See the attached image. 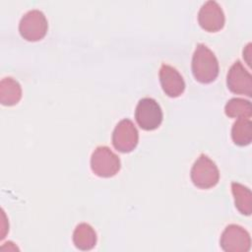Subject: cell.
Wrapping results in <instances>:
<instances>
[{"label":"cell","mask_w":252,"mask_h":252,"mask_svg":"<svg viewBox=\"0 0 252 252\" xmlns=\"http://www.w3.org/2000/svg\"><path fill=\"white\" fill-rule=\"evenodd\" d=\"M191 67L194 78L203 84L214 82L219 75V61L214 52L203 43L197 45Z\"/></svg>","instance_id":"obj_1"},{"label":"cell","mask_w":252,"mask_h":252,"mask_svg":"<svg viewBox=\"0 0 252 252\" xmlns=\"http://www.w3.org/2000/svg\"><path fill=\"white\" fill-rule=\"evenodd\" d=\"M193 184L201 189H209L216 186L220 179V171L216 163L206 155H200L195 160L191 172Z\"/></svg>","instance_id":"obj_2"},{"label":"cell","mask_w":252,"mask_h":252,"mask_svg":"<svg viewBox=\"0 0 252 252\" xmlns=\"http://www.w3.org/2000/svg\"><path fill=\"white\" fill-rule=\"evenodd\" d=\"M120 158L108 147L95 148L91 157L92 171L99 177H112L120 170Z\"/></svg>","instance_id":"obj_3"},{"label":"cell","mask_w":252,"mask_h":252,"mask_svg":"<svg viewBox=\"0 0 252 252\" xmlns=\"http://www.w3.org/2000/svg\"><path fill=\"white\" fill-rule=\"evenodd\" d=\"M48 29L45 15L37 10L28 11L19 23V32L22 37L28 41H37L42 39Z\"/></svg>","instance_id":"obj_4"},{"label":"cell","mask_w":252,"mask_h":252,"mask_svg":"<svg viewBox=\"0 0 252 252\" xmlns=\"http://www.w3.org/2000/svg\"><path fill=\"white\" fill-rule=\"evenodd\" d=\"M135 118L143 130L152 131L159 127L162 121V111L156 99L144 97L136 106Z\"/></svg>","instance_id":"obj_5"},{"label":"cell","mask_w":252,"mask_h":252,"mask_svg":"<svg viewBox=\"0 0 252 252\" xmlns=\"http://www.w3.org/2000/svg\"><path fill=\"white\" fill-rule=\"evenodd\" d=\"M220 244L225 252H247L251 247L250 234L238 224H229L222 231Z\"/></svg>","instance_id":"obj_6"},{"label":"cell","mask_w":252,"mask_h":252,"mask_svg":"<svg viewBox=\"0 0 252 252\" xmlns=\"http://www.w3.org/2000/svg\"><path fill=\"white\" fill-rule=\"evenodd\" d=\"M139 141V133L130 119H122L115 126L112 133V145L121 153L132 152Z\"/></svg>","instance_id":"obj_7"},{"label":"cell","mask_w":252,"mask_h":252,"mask_svg":"<svg viewBox=\"0 0 252 252\" xmlns=\"http://www.w3.org/2000/svg\"><path fill=\"white\" fill-rule=\"evenodd\" d=\"M228 90L236 94L252 95V76L240 61H235L226 76Z\"/></svg>","instance_id":"obj_8"},{"label":"cell","mask_w":252,"mask_h":252,"mask_svg":"<svg viewBox=\"0 0 252 252\" xmlns=\"http://www.w3.org/2000/svg\"><path fill=\"white\" fill-rule=\"evenodd\" d=\"M224 22L223 11L218 2L209 0L201 6L198 13V23L203 30L211 32H218L223 28Z\"/></svg>","instance_id":"obj_9"},{"label":"cell","mask_w":252,"mask_h":252,"mask_svg":"<svg viewBox=\"0 0 252 252\" xmlns=\"http://www.w3.org/2000/svg\"><path fill=\"white\" fill-rule=\"evenodd\" d=\"M159 82L164 94L170 97L181 95L185 90V82L181 74L167 64H162L159 69Z\"/></svg>","instance_id":"obj_10"},{"label":"cell","mask_w":252,"mask_h":252,"mask_svg":"<svg viewBox=\"0 0 252 252\" xmlns=\"http://www.w3.org/2000/svg\"><path fill=\"white\" fill-rule=\"evenodd\" d=\"M22 98V88L17 80L5 77L0 82V102L6 106L17 104Z\"/></svg>","instance_id":"obj_11"},{"label":"cell","mask_w":252,"mask_h":252,"mask_svg":"<svg viewBox=\"0 0 252 252\" xmlns=\"http://www.w3.org/2000/svg\"><path fill=\"white\" fill-rule=\"evenodd\" d=\"M73 243L80 250H91L96 244V232L89 223H79L73 232Z\"/></svg>","instance_id":"obj_12"},{"label":"cell","mask_w":252,"mask_h":252,"mask_svg":"<svg viewBox=\"0 0 252 252\" xmlns=\"http://www.w3.org/2000/svg\"><path fill=\"white\" fill-rule=\"evenodd\" d=\"M231 191L236 209L245 216H250L252 212V194L248 187L238 183H231Z\"/></svg>","instance_id":"obj_13"},{"label":"cell","mask_w":252,"mask_h":252,"mask_svg":"<svg viewBox=\"0 0 252 252\" xmlns=\"http://www.w3.org/2000/svg\"><path fill=\"white\" fill-rule=\"evenodd\" d=\"M231 138L237 146H247L252 140V122L250 118H237L231 128Z\"/></svg>","instance_id":"obj_14"},{"label":"cell","mask_w":252,"mask_h":252,"mask_svg":"<svg viewBox=\"0 0 252 252\" xmlns=\"http://www.w3.org/2000/svg\"><path fill=\"white\" fill-rule=\"evenodd\" d=\"M224 112L228 117L231 118H251V102L244 98L233 97L226 102L224 106Z\"/></svg>","instance_id":"obj_15"},{"label":"cell","mask_w":252,"mask_h":252,"mask_svg":"<svg viewBox=\"0 0 252 252\" xmlns=\"http://www.w3.org/2000/svg\"><path fill=\"white\" fill-rule=\"evenodd\" d=\"M250 47H251V43H248L247 46L245 47V49H243V58H246V62L248 65H250Z\"/></svg>","instance_id":"obj_16"}]
</instances>
